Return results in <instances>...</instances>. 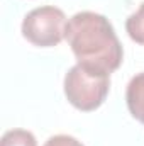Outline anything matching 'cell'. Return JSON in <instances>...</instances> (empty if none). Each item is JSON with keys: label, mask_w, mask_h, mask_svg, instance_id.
Returning a JSON list of instances; mask_svg holds the SVG:
<instances>
[{"label": "cell", "mask_w": 144, "mask_h": 146, "mask_svg": "<svg viewBox=\"0 0 144 146\" xmlns=\"http://www.w3.org/2000/svg\"><path fill=\"white\" fill-rule=\"evenodd\" d=\"M63 87L68 102L75 109L92 112L98 109L107 99L110 90V75L76 63L65 75Z\"/></svg>", "instance_id": "cell-2"}, {"label": "cell", "mask_w": 144, "mask_h": 146, "mask_svg": "<svg viewBox=\"0 0 144 146\" xmlns=\"http://www.w3.org/2000/svg\"><path fill=\"white\" fill-rule=\"evenodd\" d=\"M126 104L131 115L144 126V72L131 78L126 90Z\"/></svg>", "instance_id": "cell-4"}, {"label": "cell", "mask_w": 144, "mask_h": 146, "mask_svg": "<svg viewBox=\"0 0 144 146\" xmlns=\"http://www.w3.org/2000/svg\"><path fill=\"white\" fill-rule=\"evenodd\" d=\"M0 146H37V141L27 129H10L2 136Z\"/></svg>", "instance_id": "cell-6"}, {"label": "cell", "mask_w": 144, "mask_h": 146, "mask_svg": "<svg viewBox=\"0 0 144 146\" xmlns=\"http://www.w3.org/2000/svg\"><path fill=\"white\" fill-rule=\"evenodd\" d=\"M44 146H83V143L68 134H56V136H51L44 143Z\"/></svg>", "instance_id": "cell-7"}, {"label": "cell", "mask_w": 144, "mask_h": 146, "mask_svg": "<svg viewBox=\"0 0 144 146\" xmlns=\"http://www.w3.org/2000/svg\"><path fill=\"white\" fill-rule=\"evenodd\" d=\"M68 19L65 12L54 5H42L26 14L22 21V36L39 48L58 46L66 37Z\"/></svg>", "instance_id": "cell-3"}, {"label": "cell", "mask_w": 144, "mask_h": 146, "mask_svg": "<svg viewBox=\"0 0 144 146\" xmlns=\"http://www.w3.org/2000/svg\"><path fill=\"white\" fill-rule=\"evenodd\" d=\"M126 31H127L129 37L134 42L144 46V2L137 7L136 12H132L127 17V21H126Z\"/></svg>", "instance_id": "cell-5"}, {"label": "cell", "mask_w": 144, "mask_h": 146, "mask_svg": "<svg viewBox=\"0 0 144 146\" xmlns=\"http://www.w3.org/2000/svg\"><path fill=\"white\" fill-rule=\"evenodd\" d=\"M76 61L102 73H114L124 60V49L105 15L83 10L68 21L66 37Z\"/></svg>", "instance_id": "cell-1"}]
</instances>
